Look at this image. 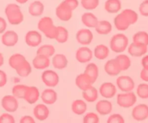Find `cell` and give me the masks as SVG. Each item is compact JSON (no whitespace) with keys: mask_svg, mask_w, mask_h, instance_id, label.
Segmentation results:
<instances>
[{"mask_svg":"<svg viewBox=\"0 0 148 123\" xmlns=\"http://www.w3.org/2000/svg\"><path fill=\"white\" fill-rule=\"evenodd\" d=\"M5 13L9 23L12 25H20L24 20V15L21 7L17 4H8L5 7Z\"/></svg>","mask_w":148,"mask_h":123,"instance_id":"6da1fadb","label":"cell"},{"mask_svg":"<svg viewBox=\"0 0 148 123\" xmlns=\"http://www.w3.org/2000/svg\"><path fill=\"white\" fill-rule=\"evenodd\" d=\"M38 29L47 39H55L57 35V26L54 25L53 20L50 17L45 16L41 18L37 24Z\"/></svg>","mask_w":148,"mask_h":123,"instance_id":"7a4b0ae2","label":"cell"},{"mask_svg":"<svg viewBox=\"0 0 148 123\" xmlns=\"http://www.w3.org/2000/svg\"><path fill=\"white\" fill-rule=\"evenodd\" d=\"M129 42V38L123 33L115 34L110 40V49L115 53H122L128 48Z\"/></svg>","mask_w":148,"mask_h":123,"instance_id":"3957f363","label":"cell"},{"mask_svg":"<svg viewBox=\"0 0 148 123\" xmlns=\"http://www.w3.org/2000/svg\"><path fill=\"white\" fill-rule=\"evenodd\" d=\"M136 94L133 91L122 92L119 94L116 97L117 104L123 109H129L133 107L136 102Z\"/></svg>","mask_w":148,"mask_h":123,"instance_id":"277c9868","label":"cell"},{"mask_svg":"<svg viewBox=\"0 0 148 123\" xmlns=\"http://www.w3.org/2000/svg\"><path fill=\"white\" fill-rule=\"evenodd\" d=\"M73 11V10L71 9V7L65 1H62L56 7L55 15L62 22H68L72 18Z\"/></svg>","mask_w":148,"mask_h":123,"instance_id":"5b68a950","label":"cell"},{"mask_svg":"<svg viewBox=\"0 0 148 123\" xmlns=\"http://www.w3.org/2000/svg\"><path fill=\"white\" fill-rule=\"evenodd\" d=\"M42 80L48 88L56 87L60 81L58 73L52 70H45L42 74Z\"/></svg>","mask_w":148,"mask_h":123,"instance_id":"8992f818","label":"cell"},{"mask_svg":"<svg viewBox=\"0 0 148 123\" xmlns=\"http://www.w3.org/2000/svg\"><path fill=\"white\" fill-rule=\"evenodd\" d=\"M1 105L4 110L9 113H13L18 110L19 107L18 99L13 95H6L2 99Z\"/></svg>","mask_w":148,"mask_h":123,"instance_id":"52a82bcc","label":"cell"},{"mask_svg":"<svg viewBox=\"0 0 148 123\" xmlns=\"http://www.w3.org/2000/svg\"><path fill=\"white\" fill-rule=\"evenodd\" d=\"M116 86L122 92H129L134 89L135 83L130 76L121 75L116 79Z\"/></svg>","mask_w":148,"mask_h":123,"instance_id":"ba28073f","label":"cell"},{"mask_svg":"<svg viewBox=\"0 0 148 123\" xmlns=\"http://www.w3.org/2000/svg\"><path fill=\"white\" fill-rule=\"evenodd\" d=\"M93 52L87 47V46H82L76 52V59L79 63L85 64L89 63L93 59Z\"/></svg>","mask_w":148,"mask_h":123,"instance_id":"9c48e42d","label":"cell"},{"mask_svg":"<svg viewBox=\"0 0 148 123\" xmlns=\"http://www.w3.org/2000/svg\"><path fill=\"white\" fill-rule=\"evenodd\" d=\"M76 41L82 46H88L92 42L94 39L93 33L88 28L79 30L76 35Z\"/></svg>","mask_w":148,"mask_h":123,"instance_id":"30bf717a","label":"cell"},{"mask_svg":"<svg viewBox=\"0 0 148 123\" xmlns=\"http://www.w3.org/2000/svg\"><path fill=\"white\" fill-rule=\"evenodd\" d=\"M99 93L103 98L109 99L113 98L116 95L117 88L113 83L105 82L99 86Z\"/></svg>","mask_w":148,"mask_h":123,"instance_id":"8fae6325","label":"cell"},{"mask_svg":"<svg viewBox=\"0 0 148 123\" xmlns=\"http://www.w3.org/2000/svg\"><path fill=\"white\" fill-rule=\"evenodd\" d=\"M132 118L138 122H142L148 118V106L140 104L135 106L132 111Z\"/></svg>","mask_w":148,"mask_h":123,"instance_id":"7c38bea8","label":"cell"},{"mask_svg":"<svg viewBox=\"0 0 148 123\" xmlns=\"http://www.w3.org/2000/svg\"><path fill=\"white\" fill-rule=\"evenodd\" d=\"M25 42L30 47H37L42 42V36L37 31H29L25 36Z\"/></svg>","mask_w":148,"mask_h":123,"instance_id":"4fadbf2b","label":"cell"},{"mask_svg":"<svg viewBox=\"0 0 148 123\" xmlns=\"http://www.w3.org/2000/svg\"><path fill=\"white\" fill-rule=\"evenodd\" d=\"M18 33L14 31H6L2 33V43L4 46L8 47H12L15 46L18 43Z\"/></svg>","mask_w":148,"mask_h":123,"instance_id":"5bb4252c","label":"cell"},{"mask_svg":"<svg viewBox=\"0 0 148 123\" xmlns=\"http://www.w3.org/2000/svg\"><path fill=\"white\" fill-rule=\"evenodd\" d=\"M50 64L51 61L49 57L45 55L36 54L32 60V65L36 70H46L50 66Z\"/></svg>","mask_w":148,"mask_h":123,"instance_id":"9a60e30c","label":"cell"},{"mask_svg":"<svg viewBox=\"0 0 148 123\" xmlns=\"http://www.w3.org/2000/svg\"><path fill=\"white\" fill-rule=\"evenodd\" d=\"M34 117L39 121H45L49 117L50 111L47 104H39L35 106L33 110Z\"/></svg>","mask_w":148,"mask_h":123,"instance_id":"2e32d148","label":"cell"},{"mask_svg":"<svg viewBox=\"0 0 148 123\" xmlns=\"http://www.w3.org/2000/svg\"><path fill=\"white\" fill-rule=\"evenodd\" d=\"M40 98L44 104L47 105H52L58 100V94L52 88H48L42 92Z\"/></svg>","mask_w":148,"mask_h":123,"instance_id":"e0dca14e","label":"cell"},{"mask_svg":"<svg viewBox=\"0 0 148 123\" xmlns=\"http://www.w3.org/2000/svg\"><path fill=\"white\" fill-rule=\"evenodd\" d=\"M40 92L38 88L35 86H28L23 99L29 104H34L39 101L40 98Z\"/></svg>","mask_w":148,"mask_h":123,"instance_id":"ac0fdd59","label":"cell"},{"mask_svg":"<svg viewBox=\"0 0 148 123\" xmlns=\"http://www.w3.org/2000/svg\"><path fill=\"white\" fill-rule=\"evenodd\" d=\"M95 107H96L97 112L102 116L108 115L113 111V104L111 101L107 100V99L98 101Z\"/></svg>","mask_w":148,"mask_h":123,"instance_id":"d6986e66","label":"cell"},{"mask_svg":"<svg viewBox=\"0 0 148 123\" xmlns=\"http://www.w3.org/2000/svg\"><path fill=\"white\" fill-rule=\"evenodd\" d=\"M128 52L129 54L134 57H139L146 54L147 52V46H144V45L136 44L132 42L131 44L128 46Z\"/></svg>","mask_w":148,"mask_h":123,"instance_id":"ffe728a7","label":"cell"},{"mask_svg":"<svg viewBox=\"0 0 148 123\" xmlns=\"http://www.w3.org/2000/svg\"><path fill=\"white\" fill-rule=\"evenodd\" d=\"M52 65L54 68L57 70H63L66 68L68 64V61L66 56L62 54H57L52 56Z\"/></svg>","mask_w":148,"mask_h":123,"instance_id":"44dd1931","label":"cell"},{"mask_svg":"<svg viewBox=\"0 0 148 123\" xmlns=\"http://www.w3.org/2000/svg\"><path fill=\"white\" fill-rule=\"evenodd\" d=\"M45 11V5L39 0L31 2L28 6V12L33 17H40Z\"/></svg>","mask_w":148,"mask_h":123,"instance_id":"7402d4cb","label":"cell"},{"mask_svg":"<svg viewBox=\"0 0 148 123\" xmlns=\"http://www.w3.org/2000/svg\"><path fill=\"white\" fill-rule=\"evenodd\" d=\"M75 83H76V86L82 91L90 88L94 84L91 79L84 73L77 75V77H76Z\"/></svg>","mask_w":148,"mask_h":123,"instance_id":"603a6c76","label":"cell"},{"mask_svg":"<svg viewBox=\"0 0 148 123\" xmlns=\"http://www.w3.org/2000/svg\"><path fill=\"white\" fill-rule=\"evenodd\" d=\"M113 22H114V25L116 28L119 31H125L131 25L128 20L125 18V16L121 12L118 14L115 17Z\"/></svg>","mask_w":148,"mask_h":123,"instance_id":"cb8c5ba5","label":"cell"},{"mask_svg":"<svg viewBox=\"0 0 148 123\" xmlns=\"http://www.w3.org/2000/svg\"><path fill=\"white\" fill-rule=\"evenodd\" d=\"M82 23L88 28H95L97 25L98 18L92 12H86L82 15Z\"/></svg>","mask_w":148,"mask_h":123,"instance_id":"d4e9b609","label":"cell"},{"mask_svg":"<svg viewBox=\"0 0 148 123\" xmlns=\"http://www.w3.org/2000/svg\"><path fill=\"white\" fill-rule=\"evenodd\" d=\"M71 110L76 115H83L87 110V104L86 101L82 99H76L71 104Z\"/></svg>","mask_w":148,"mask_h":123,"instance_id":"484cf974","label":"cell"},{"mask_svg":"<svg viewBox=\"0 0 148 123\" xmlns=\"http://www.w3.org/2000/svg\"><path fill=\"white\" fill-rule=\"evenodd\" d=\"M82 97L86 102L93 103L97 100L99 97V91L93 86L82 91Z\"/></svg>","mask_w":148,"mask_h":123,"instance_id":"4316f807","label":"cell"},{"mask_svg":"<svg viewBox=\"0 0 148 123\" xmlns=\"http://www.w3.org/2000/svg\"><path fill=\"white\" fill-rule=\"evenodd\" d=\"M104 7L108 13H118L121 10L122 4L121 0H106Z\"/></svg>","mask_w":148,"mask_h":123,"instance_id":"83f0119b","label":"cell"},{"mask_svg":"<svg viewBox=\"0 0 148 123\" xmlns=\"http://www.w3.org/2000/svg\"><path fill=\"white\" fill-rule=\"evenodd\" d=\"M104 70L108 75L112 76V77L117 76L121 73L120 69H119L115 59H110L108 62H106L105 66H104Z\"/></svg>","mask_w":148,"mask_h":123,"instance_id":"f1b7e54d","label":"cell"},{"mask_svg":"<svg viewBox=\"0 0 148 123\" xmlns=\"http://www.w3.org/2000/svg\"><path fill=\"white\" fill-rule=\"evenodd\" d=\"M95 31L99 35L106 36L111 33L113 30L112 24L108 20H100L98 22L97 25L95 27Z\"/></svg>","mask_w":148,"mask_h":123,"instance_id":"f546056e","label":"cell"},{"mask_svg":"<svg viewBox=\"0 0 148 123\" xmlns=\"http://www.w3.org/2000/svg\"><path fill=\"white\" fill-rule=\"evenodd\" d=\"M94 56L98 60H104L107 59L110 54V49L104 44H99L94 49Z\"/></svg>","mask_w":148,"mask_h":123,"instance_id":"4dcf8cb0","label":"cell"},{"mask_svg":"<svg viewBox=\"0 0 148 123\" xmlns=\"http://www.w3.org/2000/svg\"><path fill=\"white\" fill-rule=\"evenodd\" d=\"M115 60H116L121 72L126 71L128 69H129V67L132 65L130 58L126 54H121L115 58Z\"/></svg>","mask_w":148,"mask_h":123,"instance_id":"1f68e13d","label":"cell"},{"mask_svg":"<svg viewBox=\"0 0 148 123\" xmlns=\"http://www.w3.org/2000/svg\"><path fill=\"white\" fill-rule=\"evenodd\" d=\"M84 73L95 83L99 77V67L95 63H89L85 68Z\"/></svg>","mask_w":148,"mask_h":123,"instance_id":"d6a6232c","label":"cell"},{"mask_svg":"<svg viewBox=\"0 0 148 123\" xmlns=\"http://www.w3.org/2000/svg\"><path fill=\"white\" fill-rule=\"evenodd\" d=\"M25 60H26V59H25L24 55L19 53H16L11 55L10 57L9 58L8 63H9V65L10 66L11 68L14 69L15 70L16 68H18Z\"/></svg>","mask_w":148,"mask_h":123,"instance_id":"836d02e7","label":"cell"},{"mask_svg":"<svg viewBox=\"0 0 148 123\" xmlns=\"http://www.w3.org/2000/svg\"><path fill=\"white\" fill-rule=\"evenodd\" d=\"M69 39V32L63 26H57V35L55 41L59 43H66Z\"/></svg>","mask_w":148,"mask_h":123,"instance_id":"e575fe53","label":"cell"},{"mask_svg":"<svg viewBox=\"0 0 148 123\" xmlns=\"http://www.w3.org/2000/svg\"><path fill=\"white\" fill-rule=\"evenodd\" d=\"M15 71L20 77H26L29 76L32 72V67L28 61L25 60L18 68H16Z\"/></svg>","mask_w":148,"mask_h":123,"instance_id":"d590c367","label":"cell"},{"mask_svg":"<svg viewBox=\"0 0 148 123\" xmlns=\"http://www.w3.org/2000/svg\"><path fill=\"white\" fill-rule=\"evenodd\" d=\"M132 42L136 44L148 46V33L145 31H138L134 34Z\"/></svg>","mask_w":148,"mask_h":123,"instance_id":"8d00e7d4","label":"cell"},{"mask_svg":"<svg viewBox=\"0 0 148 123\" xmlns=\"http://www.w3.org/2000/svg\"><path fill=\"white\" fill-rule=\"evenodd\" d=\"M55 54V48L53 45L45 44L39 46L36 51V54H42L51 57Z\"/></svg>","mask_w":148,"mask_h":123,"instance_id":"74e56055","label":"cell"},{"mask_svg":"<svg viewBox=\"0 0 148 123\" xmlns=\"http://www.w3.org/2000/svg\"><path fill=\"white\" fill-rule=\"evenodd\" d=\"M28 86H25L23 84H16L12 87V94L17 99H23L25 96V91Z\"/></svg>","mask_w":148,"mask_h":123,"instance_id":"f35d334b","label":"cell"},{"mask_svg":"<svg viewBox=\"0 0 148 123\" xmlns=\"http://www.w3.org/2000/svg\"><path fill=\"white\" fill-rule=\"evenodd\" d=\"M121 12L129 20L131 25H134V24H135L138 21V18H139L138 14L134 10H133L126 9L122 10Z\"/></svg>","mask_w":148,"mask_h":123,"instance_id":"ab89813d","label":"cell"},{"mask_svg":"<svg viewBox=\"0 0 148 123\" xmlns=\"http://www.w3.org/2000/svg\"><path fill=\"white\" fill-rule=\"evenodd\" d=\"M81 5L86 10L92 11L99 6V0H82L81 1Z\"/></svg>","mask_w":148,"mask_h":123,"instance_id":"60d3db41","label":"cell"},{"mask_svg":"<svg viewBox=\"0 0 148 123\" xmlns=\"http://www.w3.org/2000/svg\"><path fill=\"white\" fill-rule=\"evenodd\" d=\"M136 95L142 99H148V84L140 83L136 88Z\"/></svg>","mask_w":148,"mask_h":123,"instance_id":"b9f144b4","label":"cell"},{"mask_svg":"<svg viewBox=\"0 0 148 123\" xmlns=\"http://www.w3.org/2000/svg\"><path fill=\"white\" fill-rule=\"evenodd\" d=\"M99 122V117L97 114L95 112H88L84 116V123H98Z\"/></svg>","mask_w":148,"mask_h":123,"instance_id":"7bdbcfd3","label":"cell"},{"mask_svg":"<svg viewBox=\"0 0 148 123\" xmlns=\"http://www.w3.org/2000/svg\"><path fill=\"white\" fill-rule=\"evenodd\" d=\"M108 123H124L125 120L120 114H110L107 120Z\"/></svg>","mask_w":148,"mask_h":123,"instance_id":"ee69618b","label":"cell"},{"mask_svg":"<svg viewBox=\"0 0 148 123\" xmlns=\"http://www.w3.org/2000/svg\"><path fill=\"white\" fill-rule=\"evenodd\" d=\"M15 117L9 112L3 113L0 116V123H15Z\"/></svg>","mask_w":148,"mask_h":123,"instance_id":"f6af8a7d","label":"cell"},{"mask_svg":"<svg viewBox=\"0 0 148 123\" xmlns=\"http://www.w3.org/2000/svg\"><path fill=\"white\" fill-rule=\"evenodd\" d=\"M139 12L141 15L148 17V0H144L139 7Z\"/></svg>","mask_w":148,"mask_h":123,"instance_id":"bcb514c9","label":"cell"},{"mask_svg":"<svg viewBox=\"0 0 148 123\" xmlns=\"http://www.w3.org/2000/svg\"><path fill=\"white\" fill-rule=\"evenodd\" d=\"M8 83V76L6 73L3 70H0V88L5 86Z\"/></svg>","mask_w":148,"mask_h":123,"instance_id":"7dc6e473","label":"cell"},{"mask_svg":"<svg viewBox=\"0 0 148 123\" xmlns=\"http://www.w3.org/2000/svg\"><path fill=\"white\" fill-rule=\"evenodd\" d=\"M64 1L71 7L73 10H75L79 5V0H64Z\"/></svg>","mask_w":148,"mask_h":123,"instance_id":"c3c4849f","label":"cell"},{"mask_svg":"<svg viewBox=\"0 0 148 123\" xmlns=\"http://www.w3.org/2000/svg\"><path fill=\"white\" fill-rule=\"evenodd\" d=\"M21 123H35V120L33 117L29 115H25L20 119Z\"/></svg>","mask_w":148,"mask_h":123,"instance_id":"681fc988","label":"cell"},{"mask_svg":"<svg viewBox=\"0 0 148 123\" xmlns=\"http://www.w3.org/2000/svg\"><path fill=\"white\" fill-rule=\"evenodd\" d=\"M8 23L5 18L0 17V34H2L5 31H6Z\"/></svg>","mask_w":148,"mask_h":123,"instance_id":"f907efd6","label":"cell"},{"mask_svg":"<svg viewBox=\"0 0 148 123\" xmlns=\"http://www.w3.org/2000/svg\"><path fill=\"white\" fill-rule=\"evenodd\" d=\"M140 78L143 81L148 82V69L142 68L140 72Z\"/></svg>","mask_w":148,"mask_h":123,"instance_id":"816d5d0a","label":"cell"},{"mask_svg":"<svg viewBox=\"0 0 148 123\" xmlns=\"http://www.w3.org/2000/svg\"><path fill=\"white\" fill-rule=\"evenodd\" d=\"M142 67L145 69H148V55H145L142 59Z\"/></svg>","mask_w":148,"mask_h":123,"instance_id":"f5cc1de1","label":"cell"},{"mask_svg":"<svg viewBox=\"0 0 148 123\" xmlns=\"http://www.w3.org/2000/svg\"><path fill=\"white\" fill-rule=\"evenodd\" d=\"M5 63V58L2 53H0V67H2Z\"/></svg>","mask_w":148,"mask_h":123,"instance_id":"db71d44e","label":"cell"},{"mask_svg":"<svg viewBox=\"0 0 148 123\" xmlns=\"http://www.w3.org/2000/svg\"><path fill=\"white\" fill-rule=\"evenodd\" d=\"M16 2L18 4H20V5H24V4L27 3L28 0H15Z\"/></svg>","mask_w":148,"mask_h":123,"instance_id":"11a10c76","label":"cell"},{"mask_svg":"<svg viewBox=\"0 0 148 123\" xmlns=\"http://www.w3.org/2000/svg\"><path fill=\"white\" fill-rule=\"evenodd\" d=\"M81 1H82V0H81Z\"/></svg>","mask_w":148,"mask_h":123,"instance_id":"9f6ffc18","label":"cell"}]
</instances>
